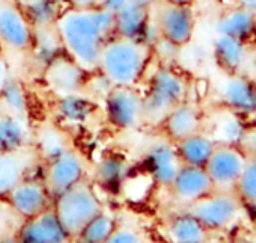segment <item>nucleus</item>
Masks as SVG:
<instances>
[{
  "label": "nucleus",
  "instance_id": "obj_12",
  "mask_svg": "<svg viewBox=\"0 0 256 243\" xmlns=\"http://www.w3.org/2000/svg\"><path fill=\"white\" fill-rule=\"evenodd\" d=\"M12 208L24 219L36 216L38 213L47 210L53 201L48 190L41 180H32L26 177L22 180L5 198Z\"/></svg>",
  "mask_w": 256,
  "mask_h": 243
},
{
  "label": "nucleus",
  "instance_id": "obj_24",
  "mask_svg": "<svg viewBox=\"0 0 256 243\" xmlns=\"http://www.w3.org/2000/svg\"><path fill=\"white\" fill-rule=\"evenodd\" d=\"M175 145L184 165L205 166L216 147V141L210 135L199 132L180 142H175Z\"/></svg>",
  "mask_w": 256,
  "mask_h": 243
},
{
  "label": "nucleus",
  "instance_id": "obj_4",
  "mask_svg": "<svg viewBox=\"0 0 256 243\" xmlns=\"http://www.w3.org/2000/svg\"><path fill=\"white\" fill-rule=\"evenodd\" d=\"M53 208L70 240L78 238L84 226L104 210L94 187L84 180L59 195L53 201Z\"/></svg>",
  "mask_w": 256,
  "mask_h": 243
},
{
  "label": "nucleus",
  "instance_id": "obj_6",
  "mask_svg": "<svg viewBox=\"0 0 256 243\" xmlns=\"http://www.w3.org/2000/svg\"><path fill=\"white\" fill-rule=\"evenodd\" d=\"M106 115L118 129H139L145 124L144 95L136 86H112L106 97Z\"/></svg>",
  "mask_w": 256,
  "mask_h": 243
},
{
  "label": "nucleus",
  "instance_id": "obj_26",
  "mask_svg": "<svg viewBox=\"0 0 256 243\" xmlns=\"http://www.w3.org/2000/svg\"><path fill=\"white\" fill-rule=\"evenodd\" d=\"M92 110H94V104L88 98L82 97L78 92L62 95L56 106V112L59 118H62L68 124L84 123L90 116Z\"/></svg>",
  "mask_w": 256,
  "mask_h": 243
},
{
  "label": "nucleus",
  "instance_id": "obj_1",
  "mask_svg": "<svg viewBox=\"0 0 256 243\" xmlns=\"http://www.w3.org/2000/svg\"><path fill=\"white\" fill-rule=\"evenodd\" d=\"M54 29L62 49L86 73H96L102 46L114 35V14L104 7L60 11Z\"/></svg>",
  "mask_w": 256,
  "mask_h": 243
},
{
  "label": "nucleus",
  "instance_id": "obj_5",
  "mask_svg": "<svg viewBox=\"0 0 256 243\" xmlns=\"http://www.w3.org/2000/svg\"><path fill=\"white\" fill-rule=\"evenodd\" d=\"M187 95V82L172 68H158L144 95L145 123L160 126L166 116L182 101Z\"/></svg>",
  "mask_w": 256,
  "mask_h": 243
},
{
  "label": "nucleus",
  "instance_id": "obj_25",
  "mask_svg": "<svg viewBox=\"0 0 256 243\" xmlns=\"http://www.w3.org/2000/svg\"><path fill=\"white\" fill-rule=\"evenodd\" d=\"M34 29L53 26L62 11V7L53 0H17Z\"/></svg>",
  "mask_w": 256,
  "mask_h": 243
},
{
  "label": "nucleus",
  "instance_id": "obj_29",
  "mask_svg": "<svg viewBox=\"0 0 256 243\" xmlns=\"http://www.w3.org/2000/svg\"><path fill=\"white\" fill-rule=\"evenodd\" d=\"M235 192L244 207L256 210V160L247 159V163L236 181Z\"/></svg>",
  "mask_w": 256,
  "mask_h": 243
},
{
  "label": "nucleus",
  "instance_id": "obj_36",
  "mask_svg": "<svg viewBox=\"0 0 256 243\" xmlns=\"http://www.w3.org/2000/svg\"><path fill=\"white\" fill-rule=\"evenodd\" d=\"M128 0H102V7L107 8L112 13H116L118 10H120Z\"/></svg>",
  "mask_w": 256,
  "mask_h": 243
},
{
  "label": "nucleus",
  "instance_id": "obj_17",
  "mask_svg": "<svg viewBox=\"0 0 256 243\" xmlns=\"http://www.w3.org/2000/svg\"><path fill=\"white\" fill-rule=\"evenodd\" d=\"M162 126L168 139L175 144L194 133L202 132L204 121L199 109L194 104L182 101L166 116Z\"/></svg>",
  "mask_w": 256,
  "mask_h": 243
},
{
  "label": "nucleus",
  "instance_id": "obj_34",
  "mask_svg": "<svg viewBox=\"0 0 256 243\" xmlns=\"http://www.w3.org/2000/svg\"><path fill=\"white\" fill-rule=\"evenodd\" d=\"M10 80H11V74H10L8 61L5 59V56L2 53H0V92L5 89V86L8 85Z\"/></svg>",
  "mask_w": 256,
  "mask_h": 243
},
{
  "label": "nucleus",
  "instance_id": "obj_39",
  "mask_svg": "<svg viewBox=\"0 0 256 243\" xmlns=\"http://www.w3.org/2000/svg\"><path fill=\"white\" fill-rule=\"evenodd\" d=\"M54 4H58V5H60V7H64V5H70V0H53Z\"/></svg>",
  "mask_w": 256,
  "mask_h": 243
},
{
  "label": "nucleus",
  "instance_id": "obj_8",
  "mask_svg": "<svg viewBox=\"0 0 256 243\" xmlns=\"http://www.w3.org/2000/svg\"><path fill=\"white\" fill-rule=\"evenodd\" d=\"M156 23L160 35L172 46H186L194 32V16L192 5H175L157 0Z\"/></svg>",
  "mask_w": 256,
  "mask_h": 243
},
{
  "label": "nucleus",
  "instance_id": "obj_32",
  "mask_svg": "<svg viewBox=\"0 0 256 243\" xmlns=\"http://www.w3.org/2000/svg\"><path fill=\"white\" fill-rule=\"evenodd\" d=\"M236 145L246 154L247 159L256 160V123L241 129V133L236 139Z\"/></svg>",
  "mask_w": 256,
  "mask_h": 243
},
{
  "label": "nucleus",
  "instance_id": "obj_21",
  "mask_svg": "<svg viewBox=\"0 0 256 243\" xmlns=\"http://www.w3.org/2000/svg\"><path fill=\"white\" fill-rule=\"evenodd\" d=\"M164 232L170 241L199 243V241H208L211 238L212 231H210L206 226H204L192 214L180 210L175 216H172L168 220V223L164 226Z\"/></svg>",
  "mask_w": 256,
  "mask_h": 243
},
{
  "label": "nucleus",
  "instance_id": "obj_37",
  "mask_svg": "<svg viewBox=\"0 0 256 243\" xmlns=\"http://www.w3.org/2000/svg\"><path fill=\"white\" fill-rule=\"evenodd\" d=\"M238 5L247 8L248 11H252L256 16V0H238Z\"/></svg>",
  "mask_w": 256,
  "mask_h": 243
},
{
  "label": "nucleus",
  "instance_id": "obj_2",
  "mask_svg": "<svg viewBox=\"0 0 256 243\" xmlns=\"http://www.w3.org/2000/svg\"><path fill=\"white\" fill-rule=\"evenodd\" d=\"M152 58V47L144 38L113 35L102 46L96 73L112 86H136Z\"/></svg>",
  "mask_w": 256,
  "mask_h": 243
},
{
  "label": "nucleus",
  "instance_id": "obj_19",
  "mask_svg": "<svg viewBox=\"0 0 256 243\" xmlns=\"http://www.w3.org/2000/svg\"><path fill=\"white\" fill-rule=\"evenodd\" d=\"M220 95L229 110L240 113L256 110V86L240 74L226 73L220 82Z\"/></svg>",
  "mask_w": 256,
  "mask_h": 243
},
{
  "label": "nucleus",
  "instance_id": "obj_27",
  "mask_svg": "<svg viewBox=\"0 0 256 243\" xmlns=\"http://www.w3.org/2000/svg\"><path fill=\"white\" fill-rule=\"evenodd\" d=\"M128 172V163L116 156L104 157L95 171V177L101 186L108 190H116L125 180Z\"/></svg>",
  "mask_w": 256,
  "mask_h": 243
},
{
  "label": "nucleus",
  "instance_id": "obj_9",
  "mask_svg": "<svg viewBox=\"0 0 256 243\" xmlns=\"http://www.w3.org/2000/svg\"><path fill=\"white\" fill-rule=\"evenodd\" d=\"M84 177V160L74 150H65L59 156L47 160L44 184L54 201L59 195L74 187Z\"/></svg>",
  "mask_w": 256,
  "mask_h": 243
},
{
  "label": "nucleus",
  "instance_id": "obj_23",
  "mask_svg": "<svg viewBox=\"0 0 256 243\" xmlns=\"http://www.w3.org/2000/svg\"><path fill=\"white\" fill-rule=\"evenodd\" d=\"M214 53L222 70L224 73L234 74H240V70L246 64L248 56V50L244 41L226 35H217V40L214 43Z\"/></svg>",
  "mask_w": 256,
  "mask_h": 243
},
{
  "label": "nucleus",
  "instance_id": "obj_22",
  "mask_svg": "<svg viewBox=\"0 0 256 243\" xmlns=\"http://www.w3.org/2000/svg\"><path fill=\"white\" fill-rule=\"evenodd\" d=\"M30 145L26 118L4 113L0 116V151H16Z\"/></svg>",
  "mask_w": 256,
  "mask_h": 243
},
{
  "label": "nucleus",
  "instance_id": "obj_33",
  "mask_svg": "<svg viewBox=\"0 0 256 243\" xmlns=\"http://www.w3.org/2000/svg\"><path fill=\"white\" fill-rule=\"evenodd\" d=\"M108 241L110 243H140V241H144V235L139 229H136L133 226H118L116 225Z\"/></svg>",
  "mask_w": 256,
  "mask_h": 243
},
{
  "label": "nucleus",
  "instance_id": "obj_40",
  "mask_svg": "<svg viewBox=\"0 0 256 243\" xmlns=\"http://www.w3.org/2000/svg\"><path fill=\"white\" fill-rule=\"evenodd\" d=\"M5 113V110H4V106H2V103H0V116H2Z\"/></svg>",
  "mask_w": 256,
  "mask_h": 243
},
{
  "label": "nucleus",
  "instance_id": "obj_28",
  "mask_svg": "<svg viewBox=\"0 0 256 243\" xmlns=\"http://www.w3.org/2000/svg\"><path fill=\"white\" fill-rule=\"evenodd\" d=\"M116 219L110 214L106 213L104 210L98 213L80 232L78 238L80 241H88V243H101V241H108L112 232L116 228Z\"/></svg>",
  "mask_w": 256,
  "mask_h": 243
},
{
  "label": "nucleus",
  "instance_id": "obj_20",
  "mask_svg": "<svg viewBox=\"0 0 256 243\" xmlns=\"http://www.w3.org/2000/svg\"><path fill=\"white\" fill-rule=\"evenodd\" d=\"M216 31L217 35H226L247 43L256 32V16L247 8L236 5L218 17Z\"/></svg>",
  "mask_w": 256,
  "mask_h": 243
},
{
  "label": "nucleus",
  "instance_id": "obj_38",
  "mask_svg": "<svg viewBox=\"0 0 256 243\" xmlns=\"http://www.w3.org/2000/svg\"><path fill=\"white\" fill-rule=\"evenodd\" d=\"M168 4H175V5H192L194 0H163Z\"/></svg>",
  "mask_w": 256,
  "mask_h": 243
},
{
  "label": "nucleus",
  "instance_id": "obj_30",
  "mask_svg": "<svg viewBox=\"0 0 256 243\" xmlns=\"http://www.w3.org/2000/svg\"><path fill=\"white\" fill-rule=\"evenodd\" d=\"M36 150L40 153V157H46L47 160L59 156L60 153H64L65 150H68L66 142L64 135L54 129V127H47L44 130H41V133L38 135V145Z\"/></svg>",
  "mask_w": 256,
  "mask_h": 243
},
{
  "label": "nucleus",
  "instance_id": "obj_18",
  "mask_svg": "<svg viewBox=\"0 0 256 243\" xmlns=\"http://www.w3.org/2000/svg\"><path fill=\"white\" fill-rule=\"evenodd\" d=\"M84 70L72 61L70 56L66 58H54L48 62L46 79L53 91H56L60 97L78 92L83 86Z\"/></svg>",
  "mask_w": 256,
  "mask_h": 243
},
{
  "label": "nucleus",
  "instance_id": "obj_13",
  "mask_svg": "<svg viewBox=\"0 0 256 243\" xmlns=\"http://www.w3.org/2000/svg\"><path fill=\"white\" fill-rule=\"evenodd\" d=\"M17 240L28 243H60L70 241L53 207L38 213L36 216L24 219Z\"/></svg>",
  "mask_w": 256,
  "mask_h": 243
},
{
  "label": "nucleus",
  "instance_id": "obj_11",
  "mask_svg": "<svg viewBox=\"0 0 256 243\" xmlns=\"http://www.w3.org/2000/svg\"><path fill=\"white\" fill-rule=\"evenodd\" d=\"M40 153L35 145H28L16 151H0V199L22 181L35 168Z\"/></svg>",
  "mask_w": 256,
  "mask_h": 243
},
{
  "label": "nucleus",
  "instance_id": "obj_15",
  "mask_svg": "<svg viewBox=\"0 0 256 243\" xmlns=\"http://www.w3.org/2000/svg\"><path fill=\"white\" fill-rule=\"evenodd\" d=\"M146 165L152 180L163 187H169L184 163L176 151V145L172 141H164L151 145L146 154Z\"/></svg>",
  "mask_w": 256,
  "mask_h": 243
},
{
  "label": "nucleus",
  "instance_id": "obj_35",
  "mask_svg": "<svg viewBox=\"0 0 256 243\" xmlns=\"http://www.w3.org/2000/svg\"><path fill=\"white\" fill-rule=\"evenodd\" d=\"M70 7L95 8V7H102V0H70Z\"/></svg>",
  "mask_w": 256,
  "mask_h": 243
},
{
  "label": "nucleus",
  "instance_id": "obj_7",
  "mask_svg": "<svg viewBox=\"0 0 256 243\" xmlns=\"http://www.w3.org/2000/svg\"><path fill=\"white\" fill-rule=\"evenodd\" d=\"M246 163L247 157L235 142H216L204 168L216 190H235Z\"/></svg>",
  "mask_w": 256,
  "mask_h": 243
},
{
  "label": "nucleus",
  "instance_id": "obj_14",
  "mask_svg": "<svg viewBox=\"0 0 256 243\" xmlns=\"http://www.w3.org/2000/svg\"><path fill=\"white\" fill-rule=\"evenodd\" d=\"M169 189L172 190V195L178 204L184 207L212 192L214 186L204 166L182 165Z\"/></svg>",
  "mask_w": 256,
  "mask_h": 243
},
{
  "label": "nucleus",
  "instance_id": "obj_3",
  "mask_svg": "<svg viewBox=\"0 0 256 243\" xmlns=\"http://www.w3.org/2000/svg\"><path fill=\"white\" fill-rule=\"evenodd\" d=\"M244 204L235 190H212L205 196L181 207V211L196 217L210 231H228L238 225Z\"/></svg>",
  "mask_w": 256,
  "mask_h": 243
},
{
  "label": "nucleus",
  "instance_id": "obj_10",
  "mask_svg": "<svg viewBox=\"0 0 256 243\" xmlns=\"http://www.w3.org/2000/svg\"><path fill=\"white\" fill-rule=\"evenodd\" d=\"M34 28L17 0H0V41L10 49L26 50L32 46Z\"/></svg>",
  "mask_w": 256,
  "mask_h": 243
},
{
  "label": "nucleus",
  "instance_id": "obj_31",
  "mask_svg": "<svg viewBox=\"0 0 256 243\" xmlns=\"http://www.w3.org/2000/svg\"><path fill=\"white\" fill-rule=\"evenodd\" d=\"M0 103L4 106L5 113L23 118L26 116V98L18 83H14L12 80L8 82L5 89L0 92Z\"/></svg>",
  "mask_w": 256,
  "mask_h": 243
},
{
  "label": "nucleus",
  "instance_id": "obj_16",
  "mask_svg": "<svg viewBox=\"0 0 256 243\" xmlns=\"http://www.w3.org/2000/svg\"><path fill=\"white\" fill-rule=\"evenodd\" d=\"M157 0H128L114 14V34L142 38L148 29L151 11Z\"/></svg>",
  "mask_w": 256,
  "mask_h": 243
}]
</instances>
